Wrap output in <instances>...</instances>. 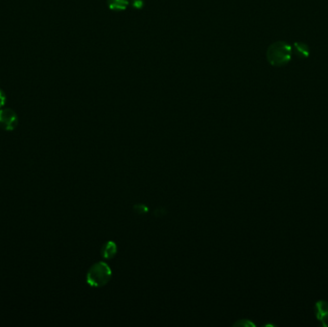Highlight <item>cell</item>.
I'll list each match as a JSON object with an SVG mask.
<instances>
[{"label":"cell","instance_id":"6da1fadb","mask_svg":"<svg viewBox=\"0 0 328 327\" xmlns=\"http://www.w3.org/2000/svg\"><path fill=\"white\" fill-rule=\"evenodd\" d=\"M292 48L286 42H278L270 46L267 53L268 61L275 67H281L291 60Z\"/></svg>","mask_w":328,"mask_h":327},{"label":"cell","instance_id":"7a4b0ae2","mask_svg":"<svg viewBox=\"0 0 328 327\" xmlns=\"http://www.w3.org/2000/svg\"><path fill=\"white\" fill-rule=\"evenodd\" d=\"M111 277V271L104 262L94 264L86 275V282L93 287H101L109 282Z\"/></svg>","mask_w":328,"mask_h":327},{"label":"cell","instance_id":"3957f363","mask_svg":"<svg viewBox=\"0 0 328 327\" xmlns=\"http://www.w3.org/2000/svg\"><path fill=\"white\" fill-rule=\"evenodd\" d=\"M18 123L17 113L11 109L0 110V127L5 131H13Z\"/></svg>","mask_w":328,"mask_h":327},{"label":"cell","instance_id":"277c9868","mask_svg":"<svg viewBox=\"0 0 328 327\" xmlns=\"http://www.w3.org/2000/svg\"><path fill=\"white\" fill-rule=\"evenodd\" d=\"M316 317L320 320L322 325H328V302L325 301H320L315 305Z\"/></svg>","mask_w":328,"mask_h":327},{"label":"cell","instance_id":"5b68a950","mask_svg":"<svg viewBox=\"0 0 328 327\" xmlns=\"http://www.w3.org/2000/svg\"><path fill=\"white\" fill-rule=\"evenodd\" d=\"M116 253V245L113 242H108L102 249V256L107 259L112 258Z\"/></svg>","mask_w":328,"mask_h":327},{"label":"cell","instance_id":"8992f818","mask_svg":"<svg viewBox=\"0 0 328 327\" xmlns=\"http://www.w3.org/2000/svg\"><path fill=\"white\" fill-rule=\"evenodd\" d=\"M129 3V0H108L109 8L112 11H124Z\"/></svg>","mask_w":328,"mask_h":327},{"label":"cell","instance_id":"52a82bcc","mask_svg":"<svg viewBox=\"0 0 328 327\" xmlns=\"http://www.w3.org/2000/svg\"><path fill=\"white\" fill-rule=\"evenodd\" d=\"M295 45L297 46V47H296V49H297V51H300V54H302V55L304 56V57H306V56L309 54L307 46H305L304 44H302V43H295Z\"/></svg>","mask_w":328,"mask_h":327},{"label":"cell","instance_id":"ba28073f","mask_svg":"<svg viewBox=\"0 0 328 327\" xmlns=\"http://www.w3.org/2000/svg\"><path fill=\"white\" fill-rule=\"evenodd\" d=\"M5 102H6V96H5V93H3V92L0 90V108H2V107L5 105Z\"/></svg>","mask_w":328,"mask_h":327}]
</instances>
